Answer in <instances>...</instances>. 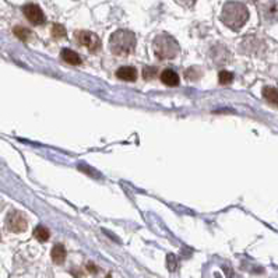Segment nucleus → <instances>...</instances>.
I'll use <instances>...</instances> for the list:
<instances>
[{
    "instance_id": "obj_10",
    "label": "nucleus",
    "mask_w": 278,
    "mask_h": 278,
    "mask_svg": "<svg viewBox=\"0 0 278 278\" xmlns=\"http://www.w3.org/2000/svg\"><path fill=\"white\" fill-rule=\"evenodd\" d=\"M51 256H52V260H53L56 264H63L67 256L66 249H65L63 245H55L53 249H52Z\"/></svg>"
},
{
    "instance_id": "obj_3",
    "label": "nucleus",
    "mask_w": 278,
    "mask_h": 278,
    "mask_svg": "<svg viewBox=\"0 0 278 278\" xmlns=\"http://www.w3.org/2000/svg\"><path fill=\"white\" fill-rule=\"evenodd\" d=\"M152 46H154V53L160 61L173 59V57H176L179 51H181L176 39L171 35H167V34L158 35L152 42Z\"/></svg>"
},
{
    "instance_id": "obj_12",
    "label": "nucleus",
    "mask_w": 278,
    "mask_h": 278,
    "mask_svg": "<svg viewBox=\"0 0 278 278\" xmlns=\"http://www.w3.org/2000/svg\"><path fill=\"white\" fill-rule=\"evenodd\" d=\"M51 236V233L49 231L46 229L45 227H42V225H38V227L34 229V238H36L39 242H46L48 239Z\"/></svg>"
},
{
    "instance_id": "obj_5",
    "label": "nucleus",
    "mask_w": 278,
    "mask_h": 278,
    "mask_svg": "<svg viewBox=\"0 0 278 278\" xmlns=\"http://www.w3.org/2000/svg\"><path fill=\"white\" fill-rule=\"evenodd\" d=\"M74 36H76V41L80 45L86 46L87 49L92 52V53H95V52L101 49V41H100V38L94 32H90V31H77Z\"/></svg>"
},
{
    "instance_id": "obj_1",
    "label": "nucleus",
    "mask_w": 278,
    "mask_h": 278,
    "mask_svg": "<svg viewBox=\"0 0 278 278\" xmlns=\"http://www.w3.org/2000/svg\"><path fill=\"white\" fill-rule=\"evenodd\" d=\"M249 18V11L246 6L238 2H229L224 6L223 14H221V20L225 23L231 30L238 31L241 30L245 23Z\"/></svg>"
},
{
    "instance_id": "obj_8",
    "label": "nucleus",
    "mask_w": 278,
    "mask_h": 278,
    "mask_svg": "<svg viewBox=\"0 0 278 278\" xmlns=\"http://www.w3.org/2000/svg\"><path fill=\"white\" fill-rule=\"evenodd\" d=\"M116 77L119 80L133 83L137 80V70L132 66H123L116 71Z\"/></svg>"
},
{
    "instance_id": "obj_7",
    "label": "nucleus",
    "mask_w": 278,
    "mask_h": 278,
    "mask_svg": "<svg viewBox=\"0 0 278 278\" xmlns=\"http://www.w3.org/2000/svg\"><path fill=\"white\" fill-rule=\"evenodd\" d=\"M161 81L168 87H176L179 86V76H177L176 71H173L172 69H165L162 71L161 76H160Z\"/></svg>"
},
{
    "instance_id": "obj_15",
    "label": "nucleus",
    "mask_w": 278,
    "mask_h": 278,
    "mask_svg": "<svg viewBox=\"0 0 278 278\" xmlns=\"http://www.w3.org/2000/svg\"><path fill=\"white\" fill-rule=\"evenodd\" d=\"M52 35L57 38V39H61V38H65L66 36V30H65V27L61 26V24H55V26L52 27Z\"/></svg>"
},
{
    "instance_id": "obj_4",
    "label": "nucleus",
    "mask_w": 278,
    "mask_h": 278,
    "mask_svg": "<svg viewBox=\"0 0 278 278\" xmlns=\"http://www.w3.org/2000/svg\"><path fill=\"white\" fill-rule=\"evenodd\" d=\"M27 220L24 217V214L17 210H13L7 214L6 217V228L9 232H14V233H20L24 232L27 229Z\"/></svg>"
},
{
    "instance_id": "obj_9",
    "label": "nucleus",
    "mask_w": 278,
    "mask_h": 278,
    "mask_svg": "<svg viewBox=\"0 0 278 278\" xmlns=\"http://www.w3.org/2000/svg\"><path fill=\"white\" fill-rule=\"evenodd\" d=\"M61 57L66 62V63L71 65V66H78V65H81V62H83L78 53H76L74 51H71V49H67V48L66 49H62Z\"/></svg>"
},
{
    "instance_id": "obj_14",
    "label": "nucleus",
    "mask_w": 278,
    "mask_h": 278,
    "mask_svg": "<svg viewBox=\"0 0 278 278\" xmlns=\"http://www.w3.org/2000/svg\"><path fill=\"white\" fill-rule=\"evenodd\" d=\"M14 34L17 38H20L21 41H26V42L32 36L31 31L28 28H24V27H15Z\"/></svg>"
},
{
    "instance_id": "obj_13",
    "label": "nucleus",
    "mask_w": 278,
    "mask_h": 278,
    "mask_svg": "<svg viewBox=\"0 0 278 278\" xmlns=\"http://www.w3.org/2000/svg\"><path fill=\"white\" fill-rule=\"evenodd\" d=\"M218 80H220V84L228 86V84H231L233 81V73L228 70H221L220 74H218Z\"/></svg>"
},
{
    "instance_id": "obj_6",
    "label": "nucleus",
    "mask_w": 278,
    "mask_h": 278,
    "mask_svg": "<svg viewBox=\"0 0 278 278\" xmlns=\"http://www.w3.org/2000/svg\"><path fill=\"white\" fill-rule=\"evenodd\" d=\"M23 11H24V14H26V17L28 18V21L32 23L34 26H41V24H44L46 21L44 11L41 10L36 5L24 6V7H23Z\"/></svg>"
},
{
    "instance_id": "obj_2",
    "label": "nucleus",
    "mask_w": 278,
    "mask_h": 278,
    "mask_svg": "<svg viewBox=\"0 0 278 278\" xmlns=\"http://www.w3.org/2000/svg\"><path fill=\"white\" fill-rule=\"evenodd\" d=\"M137 39L136 35L132 31L119 30L115 34H112L109 39V48L113 55L116 56H129L132 55L136 49Z\"/></svg>"
},
{
    "instance_id": "obj_11",
    "label": "nucleus",
    "mask_w": 278,
    "mask_h": 278,
    "mask_svg": "<svg viewBox=\"0 0 278 278\" xmlns=\"http://www.w3.org/2000/svg\"><path fill=\"white\" fill-rule=\"evenodd\" d=\"M263 96L266 98V101L270 102L271 105L277 106V104H278V91H277V88H274V87H264V88H263Z\"/></svg>"
},
{
    "instance_id": "obj_16",
    "label": "nucleus",
    "mask_w": 278,
    "mask_h": 278,
    "mask_svg": "<svg viewBox=\"0 0 278 278\" xmlns=\"http://www.w3.org/2000/svg\"><path fill=\"white\" fill-rule=\"evenodd\" d=\"M158 74V69L157 67H144V70H143V77L146 78V80H152V78H155Z\"/></svg>"
}]
</instances>
